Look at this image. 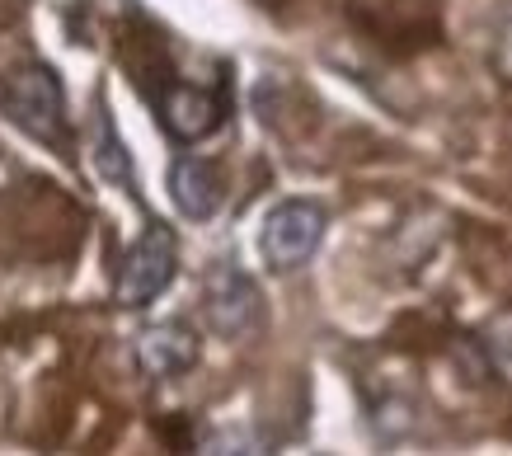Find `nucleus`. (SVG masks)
<instances>
[{
	"label": "nucleus",
	"instance_id": "obj_1",
	"mask_svg": "<svg viewBox=\"0 0 512 456\" xmlns=\"http://www.w3.org/2000/svg\"><path fill=\"white\" fill-rule=\"evenodd\" d=\"M0 104H5V113L15 118V127H24L29 137L57 146V151H62L66 137H71L66 95L47 66H19V71H10L5 85H0Z\"/></svg>",
	"mask_w": 512,
	"mask_h": 456
},
{
	"label": "nucleus",
	"instance_id": "obj_2",
	"mask_svg": "<svg viewBox=\"0 0 512 456\" xmlns=\"http://www.w3.org/2000/svg\"><path fill=\"white\" fill-rule=\"evenodd\" d=\"M174 264H179V245H174L170 226H146L137 236V245L123 254V268H118V301L141 311L174 283Z\"/></svg>",
	"mask_w": 512,
	"mask_h": 456
},
{
	"label": "nucleus",
	"instance_id": "obj_3",
	"mask_svg": "<svg viewBox=\"0 0 512 456\" xmlns=\"http://www.w3.org/2000/svg\"><path fill=\"white\" fill-rule=\"evenodd\" d=\"M202 315L212 334L221 339H245L254 334L259 315H264V301H259V287L240 264H217L202 283Z\"/></svg>",
	"mask_w": 512,
	"mask_h": 456
},
{
	"label": "nucleus",
	"instance_id": "obj_4",
	"mask_svg": "<svg viewBox=\"0 0 512 456\" xmlns=\"http://www.w3.org/2000/svg\"><path fill=\"white\" fill-rule=\"evenodd\" d=\"M320 236H325V207L306 203V198H287V203H278L273 212H268L264 240H259V245H264L268 268L287 273V268L311 259L315 245H320Z\"/></svg>",
	"mask_w": 512,
	"mask_h": 456
},
{
	"label": "nucleus",
	"instance_id": "obj_5",
	"mask_svg": "<svg viewBox=\"0 0 512 456\" xmlns=\"http://www.w3.org/2000/svg\"><path fill=\"white\" fill-rule=\"evenodd\" d=\"M160 118L179 142H198L207 132H217L226 118V95L221 90H202V85H165L160 95Z\"/></svg>",
	"mask_w": 512,
	"mask_h": 456
},
{
	"label": "nucleus",
	"instance_id": "obj_6",
	"mask_svg": "<svg viewBox=\"0 0 512 456\" xmlns=\"http://www.w3.org/2000/svg\"><path fill=\"white\" fill-rule=\"evenodd\" d=\"M137 362L146 377H179L198 362V334L179 325V320H165V325H151V330L137 334Z\"/></svg>",
	"mask_w": 512,
	"mask_h": 456
},
{
	"label": "nucleus",
	"instance_id": "obj_7",
	"mask_svg": "<svg viewBox=\"0 0 512 456\" xmlns=\"http://www.w3.org/2000/svg\"><path fill=\"white\" fill-rule=\"evenodd\" d=\"M170 198H174V207H179L188 221H207L221 207V174H217V165H212V160H202V156L174 160Z\"/></svg>",
	"mask_w": 512,
	"mask_h": 456
},
{
	"label": "nucleus",
	"instance_id": "obj_8",
	"mask_svg": "<svg viewBox=\"0 0 512 456\" xmlns=\"http://www.w3.org/2000/svg\"><path fill=\"white\" fill-rule=\"evenodd\" d=\"M90 151H94V165H99V174H104L109 184H123V189H132V160H127V146L118 142V132L109 127L104 109L94 113V123H90Z\"/></svg>",
	"mask_w": 512,
	"mask_h": 456
},
{
	"label": "nucleus",
	"instance_id": "obj_9",
	"mask_svg": "<svg viewBox=\"0 0 512 456\" xmlns=\"http://www.w3.org/2000/svg\"><path fill=\"white\" fill-rule=\"evenodd\" d=\"M202 456H268V442L254 428L235 424V428H217L212 438L202 442Z\"/></svg>",
	"mask_w": 512,
	"mask_h": 456
}]
</instances>
